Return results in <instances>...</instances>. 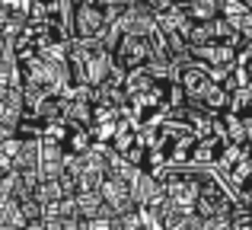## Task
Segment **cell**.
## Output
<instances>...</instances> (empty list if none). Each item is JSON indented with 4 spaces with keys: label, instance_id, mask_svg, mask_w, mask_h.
<instances>
[{
    "label": "cell",
    "instance_id": "1",
    "mask_svg": "<svg viewBox=\"0 0 252 230\" xmlns=\"http://www.w3.org/2000/svg\"><path fill=\"white\" fill-rule=\"evenodd\" d=\"M176 83L185 96V106L198 109V112H204L211 118H220L233 109V90H230L227 83L214 80V74H211L208 67H201V64H195V61L179 67Z\"/></svg>",
    "mask_w": 252,
    "mask_h": 230
},
{
    "label": "cell",
    "instance_id": "2",
    "mask_svg": "<svg viewBox=\"0 0 252 230\" xmlns=\"http://www.w3.org/2000/svg\"><path fill=\"white\" fill-rule=\"evenodd\" d=\"M67 70L86 90H102L112 80V70H115L112 67V51L105 45H99V38L96 42H80L67 55Z\"/></svg>",
    "mask_w": 252,
    "mask_h": 230
},
{
    "label": "cell",
    "instance_id": "3",
    "mask_svg": "<svg viewBox=\"0 0 252 230\" xmlns=\"http://www.w3.org/2000/svg\"><path fill=\"white\" fill-rule=\"evenodd\" d=\"M147 64H154V38L141 35V32H125L112 48V67L125 77L131 70L147 67Z\"/></svg>",
    "mask_w": 252,
    "mask_h": 230
},
{
    "label": "cell",
    "instance_id": "4",
    "mask_svg": "<svg viewBox=\"0 0 252 230\" xmlns=\"http://www.w3.org/2000/svg\"><path fill=\"white\" fill-rule=\"evenodd\" d=\"M109 19H105V6L99 0H77V13H74V32L83 42H96L105 32Z\"/></svg>",
    "mask_w": 252,
    "mask_h": 230
},
{
    "label": "cell",
    "instance_id": "5",
    "mask_svg": "<svg viewBox=\"0 0 252 230\" xmlns=\"http://www.w3.org/2000/svg\"><path fill=\"white\" fill-rule=\"evenodd\" d=\"M61 19V0H32V26H42V29L55 32L58 38H64Z\"/></svg>",
    "mask_w": 252,
    "mask_h": 230
},
{
    "label": "cell",
    "instance_id": "6",
    "mask_svg": "<svg viewBox=\"0 0 252 230\" xmlns=\"http://www.w3.org/2000/svg\"><path fill=\"white\" fill-rule=\"evenodd\" d=\"M230 90H252V48H240L236 55V67H233V77L227 83Z\"/></svg>",
    "mask_w": 252,
    "mask_h": 230
}]
</instances>
